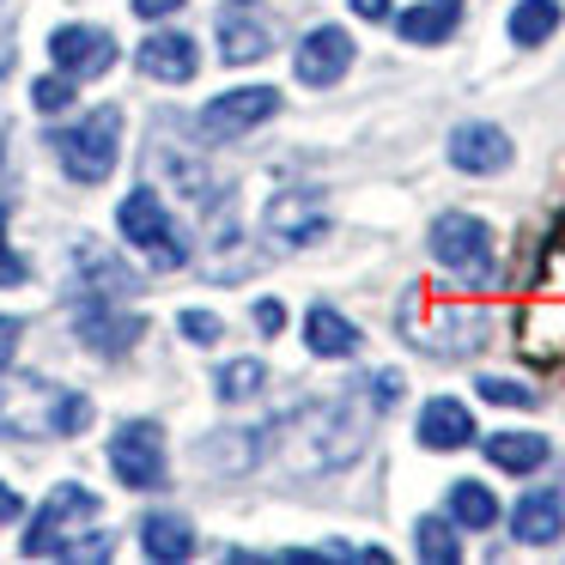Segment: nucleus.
Masks as SVG:
<instances>
[{
	"label": "nucleus",
	"mask_w": 565,
	"mask_h": 565,
	"mask_svg": "<svg viewBox=\"0 0 565 565\" xmlns=\"http://www.w3.org/2000/svg\"><path fill=\"white\" fill-rule=\"evenodd\" d=\"M559 19H565L559 0H516V7H511V25H504V31H511L516 50H541V43L559 31Z\"/></svg>",
	"instance_id": "22"
},
{
	"label": "nucleus",
	"mask_w": 565,
	"mask_h": 565,
	"mask_svg": "<svg viewBox=\"0 0 565 565\" xmlns=\"http://www.w3.org/2000/svg\"><path fill=\"white\" fill-rule=\"evenodd\" d=\"M511 535L523 541V547H547V541L565 535V492L559 487H535L516 499L511 511Z\"/></svg>",
	"instance_id": "14"
},
{
	"label": "nucleus",
	"mask_w": 565,
	"mask_h": 565,
	"mask_svg": "<svg viewBox=\"0 0 565 565\" xmlns=\"http://www.w3.org/2000/svg\"><path fill=\"white\" fill-rule=\"evenodd\" d=\"M0 225H7V201H0Z\"/></svg>",
	"instance_id": "38"
},
{
	"label": "nucleus",
	"mask_w": 565,
	"mask_h": 565,
	"mask_svg": "<svg viewBox=\"0 0 565 565\" xmlns=\"http://www.w3.org/2000/svg\"><path fill=\"white\" fill-rule=\"evenodd\" d=\"M274 110H280V92L274 86H237V92H220V98L195 116V135L220 147V140H237V135H249V128H262Z\"/></svg>",
	"instance_id": "7"
},
{
	"label": "nucleus",
	"mask_w": 565,
	"mask_h": 565,
	"mask_svg": "<svg viewBox=\"0 0 565 565\" xmlns=\"http://www.w3.org/2000/svg\"><path fill=\"white\" fill-rule=\"evenodd\" d=\"M189 462H195L201 475H213V480H237L244 468L262 462V431H207Z\"/></svg>",
	"instance_id": "13"
},
{
	"label": "nucleus",
	"mask_w": 565,
	"mask_h": 565,
	"mask_svg": "<svg viewBox=\"0 0 565 565\" xmlns=\"http://www.w3.org/2000/svg\"><path fill=\"white\" fill-rule=\"evenodd\" d=\"M480 450H487V462L504 468V475H535L553 456V444L541 438V431H492V438H480Z\"/></svg>",
	"instance_id": "18"
},
{
	"label": "nucleus",
	"mask_w": 565,
	"mask_h": 565,
	"mask_svg": "<svg viewBox=\"0 0 565 565\" xmlns=\"http://www.w3.org/2000/svg\"><path fill=\"white\" fill-rule=\"evenodd\" d=\"M110 468H116V480L135 487V492L164 487V431L152 426V419H128L110 438Z\"/></svg>",
	"instance_id": "8"
},
{
	"label": "nucleus",
	"mask_w": 565,
	"mask_h": 565,
	"mask_svg": "<svg viewBox=\"0 0 565 565\" xmlns=\"http://www.w3.org/2000/svg\"><path fill=\"white\" fill-rule=\"evenodd\" d=\"M92 523H98V499H92V487L62 480V487H50L43 511L31 516L25 553H31V559H74L79 535H92Z\"/></svg>",
	"instance_id": "2"
},
{
	"label": "nucleus",
	"mask_w": 565,
	"mask_h": 565,
	"mask_svg": "<svg viewBox=\"0 0 565 565\" xmlns=\"http://www.w3.org/2000/svg\"><path fill=\"white\" fill-rule=\"evenodd\" d=\"M177 7H189V0H135V13H140V19H171Z\"/></svg>",
	"instance_id": "34"
},
{
	"label": "nucleus",
	"mask_w": 565,
	"mask_h": 565,
	"mask_svg": "<svg viewBox=\"0 0 565 565\" xmlns=\"http://www.w3.org/2000/svg\"><path fill=\"white\" fill-rule=\"evenodd\" d=\"M322 232H329V207H322L317 189H292V195L268 201V237H280V244H317Z\"/></svg>",
	"instance_id": "12"
},
{
	"label": "nucleus",
	"mask_w": 565,
	"mask_h": 565,
	"mask_svg": "<svg viewBox=\"0 0 565 565\" xmlns=\"http://www.w3.org/2000/svg\"><path fill=\"white\" fill-rule=\"evenodd\" d=\"M347 67H353V38H347L341 25H317L292 55V74L305 79V86H334Z\"/></svg>",
	"instance_id": "10"
},
{
	"label": "nucleus",
	"mask_w": 565,
	"mask_h": 565,
	"mask_svg": "<svg viewBox=\"0 0 565 565\" xmlns=\"http://www.w3.org/2000/svg\"><path fill=\"white\" fill-rule=\"evenodd\" d=\"M305 347H310L317 359H353V353H359V329H353V322H347L334 305H317V310L305 317Z\"/></svg>",
	"instance_id": "21"
},
{
	"label": "nucleus",
	"mask_w": 565,
	"mask_h": 565,
	"mask_svg": "<svg viewBox=\"0 0 565 565\" xmlns=\"http://www.w3.org/2000/svg\"><path fill=\"white\" fill-rule=\"evenodd\" d=\"M220 395L225 402H244V395H262V383H268V365L262 359H232V365H220Z\"/></svg>",
	"instance_id": "26"
},
{
	"label": "nucleus",
	"mask_w": 565,
	"mask_h": 565,
	"mask_svg": "<svg viewBox=\"0 0 565 565\" xmlns=\"http://www.w3.org/2000/svg\"><path fill=\"white\" fill-rule=\"evenodd\" d=\"M414 547H419V559H431V565H456L462 559V541L450 535V523L444 516H419V529H414Z\"/></svg>",
	"instance_id": "25"
},
{
	"label": "nucleus",
	"mask_w": 565,
	"mask_h": 565,
	"mask_svg": "<svg viewBox=\"0 0 565 565\" xmlns=\"http://www.w3.org/2000/svg\"><path fill=\"white\" fill-rule=\"evenodd\" d=\"M256 329H262V334H280V329H286V305L262 298V305H256Z\"/></svg>",
	"instance_id": "33"
},
{
	"label": "nucleus",
	"mask_w": 565,
	"mask_h": 565,
	"mask_svg": "<svg viewBox=\"0 0 565 565\" xmlns=\"http://www.w3.org/2000/svg\"><path fill=\"white\" fill-rule=\"evenodd\" d=\"M62 390L43 377H0V438H55Z\"/></svg>",
	"instance_id": "6"
},
{
	"label": "nucleus",
	"mask_w": 565,
	"mask_h": 565,
	"mask_svg": "<svg viewBox=\"0 0 565 565\" xmlns=\"http://www.w3.org/2000/svg\"><path fill=\"white\" fill-rule=\"evenodd\" d=\"M74 329L98 353H128L135 341H147V317H128V310H110V305H79Z\"/></svg>",
	"instance_id": "16"
},
{
	"label": "nucleus",
	"mask_w": 565,
	"mask_h": 565,
	"mask_svg": "<svg viewBox=\"0 0 565 565\" xmlns=\"http://www.w3.org/2000/svg\"><path fill=\"white\" fill-rule=\"evenodd\" d=\"M456 0H419V7H407L402 19H395V31H402V43H419V50H431V43H450L456 38Z\"/></svg>",
	"instance_id": "19"
},
{
	"label": "nucleus",
	"mask_w": 565,
	"mask_h": 565,
	"mask_svg": "<svg viewBox=\"0 0 565 565\" xmlns=\"http://www.w3.org/2000/svg\"><path fill=\"white\" fill-rule=\"evenodd\" d=\"M359 19H390V0H353Z\"/></svg>",
	"instance_id": "37"
},
{
	"label": "nucleus",
	"mask_w": 565,
	"mask_h": 565,
	"mask_svg": "<svg viewBox=\"0 0 565 565\" xmlns=\"http://www.w3.org/2000/svg\"><path fill=\"white\" fill-rule=\"evenodd\" d=\"M402 402V371H377L371 377V407H395Z\"/></svg>",
	"instance_id": "31"
},
{
	"label": "nucleus",
	"mask_w": 565,
	"mask_h": 565,
	"mask_svg": "<svg viewBox=\"0 0 565 565\" xmlns=\"http://www.w3.org/2000/svg\"><path fill=\"white\" fill-rule=\"evenodd\" d=\"M50 62L74 79H98L116 67V38L98 25H62V31H50Z\"/></svg>",
	"instance_id": "9"
},
{
	"label": "nucleus",
	"mask_w": 565,
	"mask_h": 565,
	"mask_svg": "<svg viewBox=\"0 0 565 565\" xmlns=\"http://www.w3.org/2000/svg\"><path fill=\"white\" fill-rule=\"evenodd\" d=\"M480 402H492V407H535V390L516 383V377H480Z\"/></svg>",
	"instance_id": "29"
},
{
	"label": "nucleus",
	"mask_w": 565,
	"mask_h": 565,
	"mask_svg": "<svg viewBox=\"0 0 565 565\" xmlns=\"http://www.w3.org/2000/svg\"><path fill=\"white\" fill-rule=\"evenodd\" d=\"M13 516H19V492L0 480V523H13Z\"/></svg>",
	"instance_id": "36"
},
{
	"label": "nucleus",
	"mask_w": 565,
	"mask_h": 565,
	"mask_svg": "<svg viewBox=\"0 0 565 565\" xmlns=\"http://www.w3.org/2000/svg\"><path fill=\"white\" fill-rule=\"evenodd\" d=\"M419 444L426 450H462V444H475V414L456 395H431L419 407Z\"/></svg>",
	"instance_id": "17"
},
{
	"label": "nucleus",
	"mask_w": 565,
	"mask_h": 565,
	"mask_svg": "<svg viewBox=\"0 0 565 565\" xmlns=\"http://www.w3.org/2000/svg\"><path fill=\"white\" fill-rule=\"evenodd\" d=\"M450 164L468 177H499L511 164V135L499 122H462L450 135Z\"/></svg>",
	"instance_id": "11"
},
{
	"label": "nucleus",
	"mask_w": 565,
	"mask_h": 565,
	"mask_svg": "<svg viewBox=\"0 0 565 565\" xmlns=\"http://www.w3.org/2000/svg\"><path fill=\"white\" fill-rule=\"evenodd\" d=\"M450 523H462V529H492V523H499V499H492L480 480H456V487H450Z\"/></svg>",
	"instance_id": "24"
},
{
	"label": "nucleus",
	"mask_w": 565,
	"mask_h": 565,
	"mask_svg": "<svg viewBox=\"0 0 565 565\" xmlns=\"http://www.w3.org/2000/svg\"><path fill=\"white\" fill-rule=\"evenodd\" d=\"M116 225H122V237L140 249V256L152 262V268H183L189 262V244H183V232H177L171 220H164V201H159V189H135V195L116 207Z\"/></svg>",
	"instance_id": "5"
},
{
	"label": "nucleus",
	"mask_w": 565,
	"mask_h": 565,
	"mask_svg": "<svg viewBox=\"0 0 565 565\" xmlns=\"http://www.w3.org/2000/svg\"><path fill=\"white\" fill-rule=\"evenodd\" d=\"M220 55H225L232 67L262 62V55H268V31H262L249 13H225V19H220Z\"/></svg>",
	"instance_id": "23"
},
{
	"label": "nucleus",
	"mask_w": 565,
	"mask_h": 565,
	"mask_svg": "<svg viewBox=\"0 0 565 565\" xmlns=\"http://www.w3.org/2000/svg\"><path fill=\"white\" fill-rule=\"evenodd\" d=\"M177 329H183L189 347H213L225 334V322L213 317V310H183V317H177Z\"/></svg>",
	"instance_id": "30"
},
{
	"label": "nucleus",
	"mask_w": 565,
	"mask_h": 565,
	"mask_svg": "<svg viewBox=\"0 0 565 565\" xmlns=\"http://www.w3.org/2000/svg\"><path fill=\"white\" fill-rule=\"evenodd\" d=\"M116 152H122V110H116V104H104V110H92L86 122H74L67 135H55L62 171L86 189H98L104 177L116 171Z\"/></svg>",
	"instance_id": "3"
},
{
	"label": "nucleus",
	"mask_w": 565,
	"mask_h": 565,
	"mask_svg": "<svg viewBox=\"0 0 565 565\" xmlns=\"http://www.w3.org/2000/svg\"><path fill=\"white\" fill-rule=\"evenodd\" d=\"M19 334H25V322H19V317H0V371L13 365V347H19Z\"/></svg>",
	"instance_id": "32"
},
{
	"label": "nucleus",
	"mask_w": 565,
	"mask_h": 565,
	"mask_svg": "<svg viewBox=\"0 0 565 565\" xmlns=\"http://www.w3.org/2000/svg\"><path fill=\"white\" fill-rule=\"evenodd\" d=\"M92 426V395L62 390V407H55V438H74V431Z\"/></svg>",
	"instance_id": "27"
},
{
	"label": "nucleus",
	"mask_w": 565,
	"mask_h": 565,
	"mask_svg": "<svg viewBox=\"0 0 565 565\" xmlns=\"http://www.w3.org/2000/svg\"><path fill=\"white\" fill-rule=\"evenodd\" d=\"M426 244H431V262L450 268L456 280L492 286V232H487V220H475V213H438Z\"/></svg>",
	"instance_id": "4"
},
{
	"label": "nucleus",
	"mask_w": 565,
	"mask_h": 565,
	"mask_svg": "<svg viewBox=\"0 0 565 565\" xmlns=\"http://www.w3.org/2000/svg\"><path fill=\"white\" fill-rule=\"evenodd\" d=\"M365 431H371V414L341 395V402H317L286 426V468L292 475H322V468H341L365 450Z\"/></svg>",
	"instance_id": "1"
},
{
	"label": "nucleus",
	"mask_w": 565,
	"mask_h": 565,
	"mask_svg": "<svg viewBox=\"0 0 565 565\" xmlns=\"http://www.w3.org/2000/svg\"><path fill=\"white\" fill-rule=\"evenodd\" d=\"M74 86H79L74 74H50V79H38V86H31V104H38L43 116H55V110H67V104H74Z\"/></svg>",
	"instance_id": "28"
},
{
	"label": "nucleus",
	"mask_w": 565,
	"mask_h": 565,
	"mask_svg": "<svg viewBox=\"0 0 565 565\" xmlns=\"http://www.w3.org/2000/svg\"><path fill=\"white\" fill-rule=\"evenodd\" d=\"M25 280V262L19 256H7V249H0V286H19Z\"/></svg>",
	"instance_id": "35"
},
{
	"label": "nucleus",
	"mask_w": 565,
	"mask_h": 565,
	"mask_svg": "<svg viewBox=\"0 0 565 565\" xmlns=\"http://www.w3.org/2000/svg\"><path fill=\"white\" fill-rule=\"evenodd\" d=\"M140 547H147L152 559H164V565L195 559V529H189V516H177V511H152L147 523H140Z\"/></svg>",
	"instance_id": "20"
},
{
	"label": "nucleus",
	"mask_w": 565,
	"mask_h": 565,
	"mask_svg": "<svg viewBox=\"0 0 565 565\" xmlns=\"http://www.w3.org/2000/svg\"><path fill=\"white\" fill-rule=\"evenodd\" d=\"M140 74L147 79H164V86H183V79H195L201 55H195V38L189 31H152L147 43H140Z\"/></svg>",
	"instance_id": "15"
}]
</instances>
